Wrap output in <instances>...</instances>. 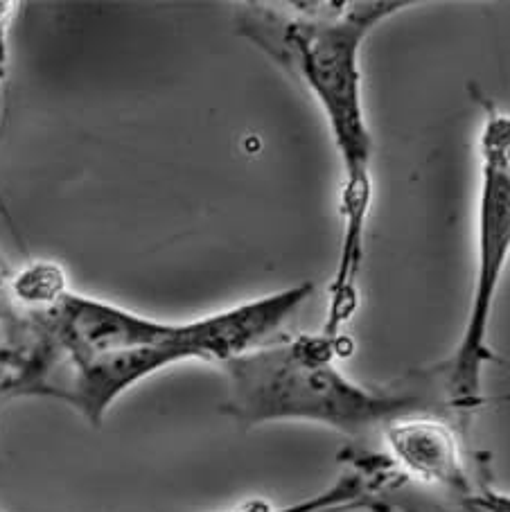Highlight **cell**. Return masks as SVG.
<instances>
[{"label": "cell", "instance_id": "1", "mask_svg": "<svg viewBox=\"0 0 510 512\" xmlns=\"http://www.w3.org/2000/svg\"><path fill=\"white\" fill-rule=\"evenodd\" d=\"M314 294L301 282L197 321L167 323L75 291L48 310H25L0 402L46 397L100 427L118 397L181 361L226 364L265 346Z\"/></svg>", "mask_w": 510, "mask_h": 512}, {"label": "cell", "instance_id": "7", "mask_svg": "<svg viewBox=\"0 0 510 512\" xmlns=\"http://www.w3.org/2000/svg\"><path fill=\"white\" fill-rule=\"evenodd\" d=\"M14 269L0 255V388L5 384V377L10 373L16 346H19L23 323H25V307L16 303L12 291Z\"/></svg>", "mask_w": 510, "mask_h": 512}, {"label": "cell", "instance_id": "9", "mask_svg": "<svg viewBox=\"0 0 510 512\" xmlns=\"http://www.w3.org/2000/svg\"><path fill=\"white\" fill-rule=\"evenodd\" d=\"M16 10V3H0V77L7 75V32Z\"/></svg>", "mask_w": 510, "mask_h": 512}, {"label": "cell", "instance_id": "2", "mask_svg": "<svg viewBox=\"0 0 510 512\" xmlns=\"http://www.w3.org/2000/svg\"><path fill=\"white\" fill-rule=\"evenodd\" d=\"M411 0H323V3H242L235 32L301 82L328 122L341 163V246L330 282L323 334L344 337L359 307L373 206V134L364 104L362 50L377 25Z\"/></svg>", "mask_w": 510, "mask_h": 512}, {"label": "cell", "instance_id": "6", "mask_svg": "<svg viewBox=\"0 0 510 512\" xmlns=\"http://www.w3.org/2000/svg\"><path fill=\"white\" fill-rule=\"evenodd\" d=\"M12 291L16 303L25 310H48L68 294L66 271L57 262L37 260L21 271H14Z\"/></svg>", "mask_w": 510, "mask_h": 512}, {"label": "cell", "instance_id": "3", "mask_svg": "<svg viewBox=\"0 0 510 512\" xmlns=\"http://www.w3.org/2000/svg\"><path fill=\"white\" fill-rule=\"evenodd\" d=\"M353 343L328 334H298L222 364L226 400L222 413L244 429L269 422H312L344 436L364 438L391 422L436 413L447 418L425 368L400 382L371 388L350 379L337 361Z\"/></svg>", "mask_w": 510, "mask_h": 512}, {"label": "cell", "instance_id": "5", "mask_svg": "<svg viewBox=\"0 0 510 512\" xmlns=\"http://www.w3.org/2000/svg\"><path fill=\"white\" fill-rule=\"evenodd\" d=\"M380 436L386 454L409 483L418 481L425 488L441 492L454 512H463V503L477 492L479 481L488 474V456L483 458L479 472L472 474L463 447L465 431L436 413L395 420Z\"/></svg>", "mask_w": 510, "mask_h": 512}, {"label": "cell", "instance_id": "4", "mask_svg": "<svg viewBox=\"0 0 510 512\" xmlns=\"http://www.w3.org/2000/svg\"><path fill=\"white\" fill-rule=\"evenodd\" d=\"M510 260V113L483 104L479 134L477 267L461 339L450 357L425 368L454 425L465 434L486 402L483 370L499 361L490 348V323L497 291Z\"/></svg>", "mask_w": 510, "mask_h": 512}, {"label": "cell", "instance_id": "10", "mask_svg": "<svg viewBox=\"0 0 510 512\" xmlns=\"http://www.w3.org/2000/svg\"><path fill=\"white\" fill-rule=\"evenodd\" d=\"M3 82H5V79H3V77H0V86H3Z\"/></svg>", "mask_w": 510, "mask_h": 512}, {"label": "cell", "instance_id": "8", "mask_svg": "<svg viewBox=\"0 0 510 512\" xmlns=\"http://www.w3.org/2000/svg\"><path fill=\"white\" fill-rule=\"evenodd\" d=\"M490 474L479 481L477 492L463 503V512H510V494L490 485Z\"/></svg>", "mask_w": 510, "mask_h": 512}]
</instances>
